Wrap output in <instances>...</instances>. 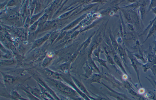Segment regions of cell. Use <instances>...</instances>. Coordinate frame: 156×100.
<instances>
[{"label":"cell","instance_id":"obj_50","mask_svg":"<svg viewBox=\"0 0 156 100\" xmlns=\"http://www.w3.org/2000/svg\"><path fill=\"white\" fill-rule=\"evenodd\" d=\"M33 0H29V4L30 3H31L32 1H33Z\"/></svg>","mask_w":156,"mask_h":100},{"label":"cell","instance_id":"obj_45","mask_svg":"<svg viewBox=\"0 0 156 100\" xmlns=\"http://www.w3.org/2000/svg\"><path fill=\"white\" fill-rule=\"evenodd\" d=\"M150 69L151 72H152L153 75L155 76H156V64H153Z\"/></svg>","mask_w":156,"mask_h":100},{"label":"cell","instance_id":"obj_17","mask_svg":"<svg viewBox=\"0 0 156 100\" xmlns=\"http://www.w3.org/2000/svg\"><path fill=\"white\" fill-rule=\"evenodd\" d=\"M28 88L29 89L30 93L35 97L39 98L42 96V92L41 90L36 88H32L29 85H28Z\"/></svg>","mask_w":156,"mask_h":100},{"label":"cell","instance_id":"obj_40","mask_svg":"<svg viewBox=\"0 0 156 100\" xmlns=\"http://www.w3.org/2000/svg\"><path fill=\"white\" fill-rule=\"evenodd\" d=\"M110 0H93L90 3L103 4L109 2Z\"/></svg>","mask_w":156,"mask_h":100},{"label":"cell","instance_id":"obj_38","mask_svg":"<svg viewBox=\"0 0 156 100\" xmlns=\"http://www.w3.org/2000/svg\"><path fill=\"white\" fill-rule=\"evenodd\" d=\"M19 18V15L16 13H12L6 17L7 19L9 20H13Z\"/></svg>","mask_w":156,"mask_h":100},{"label":"cell","instance_id":"obj_29","mask_svg":"<svg viewBox=\"0 0 156 100\" xmlns=\"http://www.w3.org/2000/svg\"><path fill=\"white\" fill-rule=\"evenodd\" d=\"M37 1V0H33L32 3L29 4V10L30 13V16L31 17L34 14Z\"/></svg>","mask_w":156,"mask_h":100},{"label":"cell","instance_id":"obj_21","mask_svg":"<svg viewBox=\"0 0 156 100\" xmlns=\"http://www.w3.org/2000/svg\"><path fill=\"white\" fill-rule=\"evenodd\" d=\"M83 68L85 71L84 76L87 78H89L92 75L93 69L90 67L87 63H85Z\"/></svg>","mask_w":156,"mask_h":100},{"label":"cell","instance_id":"obj_25","mask_svg":"<svg viewBox=\"0 0 156 100\" xmlns=\"http://www.w3.org/2000/svg\"><path fill=\"white\" fill-rule=\"evenodd\" d=\"M71 62H69L63 63L59 67L60 70L65 73H67L69 71L70 68Z\"/></svg>","mask_w":156,"mask_h":100},{"label":"cell","instance_id":"obj_6","mask_svg":"<svg viewBox=\"0 0 156 100\" xmlns=\"http://www.w3.org/2000/svg\"><path fill=\"white\" fill-rule=\"evenodd\" d=\"M51 32H50L45 35L42 37L38 39L34 42L32 46L31 49L29 51V52L34 49H35L41 46L45 42L49 40Z\"/></svg>","mask_w":156,"mask_h":100},{"label":"cell","instance_id":"obj_20","mask_svg":"<svg viewBox=\"0 0 156 100\" xmlns=\"http://www.w3.org/2000/svg\"><path fill=\"white\" fill-rule=\"evenodd\" d=\"M93 0H76L75 2L71 4L70 5H69L67 7L65 8L64 10H66L69 7L76 4H77V5H85V4H88L89 3H90Z\"/></svg>","mask_w":156,"mask_h":100},{"label":"cell","instance_id":"obj_4","mask_svg":"<svg viewBox=\"0 0 156 100\" xmlns=\"http://www.w3.org/2000/svg\"><path fill=\"white\" fill-rule=\"evenodd\" d=\"M56 21L57 20H56L47 21L41 27L37 28L35 32L36 34V35L38 33L47 31L54 28Z\"/></svg>","mask_w":156,"mask_h":100},{"label":"cell","instance_id":"obj_43","mask_svg":"<svg viewBox=\"0 0 156 100\" xmlns=\"http://www.w3.org/2000/svg\"><path fill=\"white\" fill-rule=\"evenodd\" d=\"M124 86L125 88L128 89H133L129 82L127 81H125L124 82Z\"/></svg>","mask_w":156,"mask_h":100},{"label":"cell","instance_id":"obj_8","mask_svg":"<svg viewBox=\"0 0 156 100\" xmlns=\"http://www.w3.org/2000/svg\"><path fill=\"white\" fill-rule=\"evenodd\" d=\"M71 78L73 80V81L74 82L75 84L77 86L78 88H79L81 92L87 95L89 98H91L92 99H94V98H92V97L90 96L88 91L87 90L83 84L77 80L75 77L72 76Z\"/></svg>","mask_w":156,"mask_h":100},{"label":"cell","instance_id":"obj_31","mask_svg":"<svg viewBox=\"0 0 156 100\" xmlns=\"http://www.w3.org/2000/svg\"><path fill=\"white\" fill-rule=\"evenodd\" d=\"M52 58L48 56H46L43 59L42 64V66L45 67L47 66L51 62Z\"/></svg>","mask_w":156,"mask_h":100},{"label":"cell","instance_id":"obj_51","mask_svg":"<svg viewBox=\"0 0 156 100\" xmlns=\"http://www.w3.org/2000/svg\"><path fill=\"white\" fill-rule=\"evenodd\" d=\"M64 1V0H61V3H62Z\"/></svg>","mask_w":156,"mask_h":100},{"label":"cell","instance_id":"obj_9","mask_svg":"<svg viewBox=\"0 0 156 100\" xmlns=\"http://www.w3.org/2000/svg\"><path fill=\"white\" fill-rule=\"evenodd\" d=\"M82 5H79L78 6H75L74 7L72 8L71 9L69 10L67 12L64 13L63 14L59 16L57 18L58 20H65L70 18V17L73 13L76 10L80 7L82 6Z\"/></svg>","mask_w":156,"mask_h":100},{"label":"cell","instance_id":"obj_42","mask_svg":"<svg viewBox=\"0 0 156 100\" xmlns=\"http://www.w3.org/2000/svg\"><path fill=\"white\" fill-rule=\"evenodd\" d=\"M146 97L151 99H154L155 98V95L153 92H150L146 94Z\"/></svg>","mask_w":156,"mask_h":100},{"label":"cell","instance_id":"obj_52","mask_svg":"<svg viewBox=\"0 0 156 100\" xmlns=\"http://www.w3.org/2000/svg\"><path fill=\"white\" fill-rule=\"evenodd\" d=\"M9 1H10V0H6V1H7V2Z\"/></svg>","mask_w":156,"mask_h":100},{"label":"cell","instance_id":"obj_13","mask_svg":"<svg viewBox=\"0 0 156 100\" xmlns=\"http://www.w3.org/2000/svg\"><path fill=\"white\" fill-rule=\"evenodd\" d=\"M49 18V14L46 11L38 20V28H40L44 24Z\"/></svg>","mask_w":156,"mask_h":100},{"label":"cell","instance_id":"obj_24","mask_svg":"<svg viewBox=\"0 0 156 100\" xmlns=\"http://www.w3.org/2000/svg\"><path fill=\"white\" fill-rule=\"evenodd\" d=\"M109 38L110 39L112 46L117 52V50H118L119 45H118V42H117L116 40V39L114 37L111 32H109Z\"/></svg>","mask_w":156,"mask_h":100},{"label":"cell","instance_id":"obj_26","mask_svg":"<svg viewBox=\"0 0 156 100\" xmlns=\"http://www.w3.org/2000/svg\"><path fill=\"white\" fill-rule=\"evenodd\" d=\"M61 30H57V31L51 32L50 36L49 39L51 43H54L56 39L57 38L61 32Z\"/></svg>","mask_w":156,"mask_h":100},{"label":"cell","instance_id":"obj_46","mask_svg":"<svg viewBox=\"0 0 156 100\" xmlns=\"http://www.w3.org/2000/svg\"><path fill=\"white\" fill-rule=\"evenodd\" d=\"M8 2L6 1H5L3 2L2 3H1V10H2V9H3L5 7H6L7 4Z\"/></svg>","mask_w":156,"mask_h":100},{"label":"cell","instance_id":"obj_36","mask_svg":"<svg viewBox=\"0 0 156 100\" xmlns=\"http://www.w3.org/2000/svg\"><path fill=\"white\" fill-rule=\"evenodd\" d=\"M156 7V0H151L150 2L148 7L147 12L152 10L153 9Z\"/></svg>","mask_w":156,"mask_h":100},{"label":"cell","instance_id":"obj_19","mask_svg":"<svg viewBox=\"0 0 156 100\" xmlns=\"http://www.w3.org/2000/svg\"><path fill=\"white\" fill-rule=\"evenodd\" d=\"M102 78V76L97 74H93L91 76L90 81L91 83H97L101 84V80Z\"/></svg>","mask_w":156,"mask_h":100},{"label":"cell","instance_id":"obj_14","mask_svg":"<svg viewBox=\"0 0 156 100\" xmlns=\"http://www.w3.org/2000/svg\"><path fill=\"white\" fill-rule=\"evenodd\" d=\"M156 32V20L155 21L149 30V32L145 40L142 43H145L151 36H153Z\"/></svg>","mask_w":156,"mask_h":100},{"label":"cell","instance_id":"obj_53","mask_svg":"<svg viewBox=\"0 0 156 100\" xmlns=\"http://www.w3.org/2000/svg\"><path fill=\"white\" fill-rule=\"evenodd\" d=\"M155 43H156V42H155Z\"/></svg>","mask_w":156,"mask_h":100},{"label":"cell","instance_id":"obj_27","mask_svg":"<svg viewBox=\"0 0 156 100\" xmlns=\"http://www.w3.org/2000/svg\"><path fill=\"white\" fill-rule=\"evenodd\" d=\"M128 90L129 93L134 97H135L137 99L139 100L146 99L145 97L144 98L142 96L138 94L133 89H130Z\"/></svg>","mask_w":156,"mask_h":100},{"label":"cell","instance_id":"obj_1","mask_svg":"<svg viewBox=\"0 0 156 100\" xmlns=\"http://www.w3.org/2000/svg\"><path fill=\"white\" fill-rule=\"evenodd\" d=\"M138 10L127 8H122L120 10L125 19L127 21V23L132 24L135 27L136 32L140 33L142 32V30L141 24L142 22L140 20Z\"/></svg>","mask_w":156,"mask_h":100},{"label":"cell","instance_id":"obj_41","mask_svg":"<svg viewBox=\"0 0 156 100\" xmlns=\"http://www.w3.org/2000/svg\"><path fill=\"white\" fill-rule=\"evenodd\" d=\"M95 33L93 34H92L90 37L84 43L83 45L84 46V49H85L87 47L91 41V38L93 37L94 34Z\"/></svg>","mask_w":156,"mask_h":100},{"label":"cell","instance_id":"obj_35","mask_svg":"<svg viewBox=\"0 0 156 100\" xmlns=\"http://www.w3.org/2000/svg\"><path fill=\"white\" fill-rule=\"evenodd\" d=\"M67 31H64L61 32L59 36L56 39L54 43H55L58 42L59 41L62 40L65 37L67 33Z\"/></svg>","mask_w":156,"mask_h":100},{"label":"cell","instance_id":"obj_23","mask_svg":"<svg viewBox=\"0 0 156 100\" xmlns=\"http://www.w3.org/2000/svg\"><path fill=\"white\" fill-rule=\"evenodd\" d=\"M87 63L90 67L93 69V70L96 71L98 73L100 72V71L98 68L95 63L94 61L92 59L91 57H88V62Z\"/></svg>","mask_w":156,"mask_h":100},{"label":"cell","instance_id":"obj_11","mask_svg":"<svg viewBox=\"0 0 156 100\" xmlns=\"http://www.w3.org/2000/svg\"><path fill=\"white\" fill-rule=\"evenodd\" d=\"M3 76V80L5 83L11 84H13L16 81V78L12 76L3 73H1Z\"/></svg>","mask_w":156,"mask_h":100},{"label":"cell","instance_id":"obj_2","mask_svg":"<svg viewBox=\"0 0 156 100\" xmlns=\"http://www.w3.org/2000/svg\"><path fill=\"white\" fill-rule=\"evenodd\" d=\"M126 50L128 57L131 61V66L136 73L138 80L141 86V87L142 85L141 84L140 79V66H142V64L138 61L132 52L127 49Z\"/></svg>","mask_w":156,"mask_h":100},{"label":"cell","instance_id":"obj_12","mask_svg":"<svg viewBox=\"0 0 156 100\" xmlns=\"http://www.w3.org/2000/svg\"><path fill=\"white\" fill-rule=\"evenodd\" d=\"M113 56L115 63L118 65L121 69V70L125 74L128 75V74L123 66L122 61L121 60V58L119 57L117 54Z\"/></svg>","mask_w":156,"mask_h":100},{"label":"cell","instance_id":"obj_10","mask_svg":"<svg viewBox=\"0 0 156 100\" xmlns=\"http://www.w3.org/2000/svg\"><path fill=\"white\" fill-rule=\"evenodd\" d=\"M35 79L38 82V83L40 84L44 88L46 89L48 92L51 94V95H53V96L56 98V99H59L58 97L57 96V95H56L54 91L52 89H51L49 87L43 82L40 78L35 77Z\"/></svg>","mask_w":156,"mask_h":100},{"label":"cell","instance_id":"obj_16","mask_svg":"<svg viewBox=\"0 0 156 100\" xmlns=\"http://www.w3.org/2000/svg\"><path fill=\"white\" fill-rule=\"evenodd\" d=\"M46 71L48 75L53 78L54 80L58 81L62 80L59 74L52 71L49 69H46Z\"/></svg>","mask_w":156,"mask_h":100},{"label":"cell","instance_id":"obj_7","mask_svg":"<svg viewBox=\"0 0 156 100\" xmlns=\"http://www.w3.org/2000/svg\"><path fill=\"white\" fill-rule=\"evenodd\" d=\"M105 75L104 77H102V78L104 77L106 80L110 82L113 86L119 88L124 86V84L118 80H116L113 76L106 73H105Z\"/></svg>","mask_w":156,"mask_h":100},{"label":"cell","instance_id":"obj_18","mask_svg":"<svg viewBox=\"0 0 156 100\" xmlns=\"http://www.w3.org/2000/svg\"><path fill=\"white\" fill-rule=\"evenodd\" d=\"M46 10H42L41 12L38 13L33 14L31 17V20H30V26L36 22L40 18L42 15L44 13Z\"/></svg>","mask_w":156,"mask_h":100},{"label":"cell","instance_id":"obj_39","mask_svg":"<svg viewBox=\"0 0 156 100\" xmlns=\"http://www.w3.org/2000/svg\"><path fill=\"white\" fill-rule=\"evenodd\" d=\"M98 61L101 66L105 67L107 69H108V70H109V69L107 66L106 64V61L104 60L99 58L98 59Z\"/></svg>","mask_w":156,"mask_h":100},{"label":"cell","instance_id":"obj_32","mask_svg":"<svg viewBox=\"0 0 156 100\" xmlns=\"http://www.w3.org/2000/svg\"><path fill=\"white\" fill-rule=\"evenodd\" d=\"M38 20L32 25H30L28 28V30L30 32L33 33L36 31L38 26Z\"/></svg>","mask_w":156,"mask_h":100},{"label":"cell","instance_id":"obj_33","mask_svg":"<svg viewBox=\"0 0 156 100\" xmlns=\"http://www.w3.org/2000/svg\"><path fill=\"white\" fill-rule=\"evenodd\" d=\"M10 95L11 97L14 98L15 99H24L19 93L15 90L11 91V92Z\"/></svg>","mask_w":156,"mask_h":100},{"label":"cell","instance_id":"obj_5","mask_svg":"<svg viewBox=\"0 0 156 100\" xmlns=\"http://www.w3.org/2000/svg\"><path fill=\"white\" fill-rule=\"evenodd\" d=\"M87 16V14H85L83 15H82L80 17H79V18H78L75 20H73L70 23L66 26L65 27L61 30V31H67V30H71L73 28H74L75 27H76L77 24L81 22L82 20H84L86 18Z\"/></svg>","mask_w":156,"mask_h":100},{"label":"cell","instance_id":"obj_48","mask_svg":"<svg viewBox=\"0 0 156 100\" xmlns=\"http://www.w3.org/2000/svg\"><path fill=\"white\" fill-rule=\"evenodd\" d=\"M139 93L140 94H142L145 93V90L143 89H139Z\"/></svg>","mask_w":156,"mask_h":100},{"label":"cell","instance_id":"obj_44","mask_svg":"<svg viewBox=\"0 0 156 100\" xmlns=\"http://www.w3.org/2000/svg\"><path fill=\"white\" fill-rule=\"evenodd\" d=\"M127 25L128 28L130 30H131V32H136L135 27H134V25L132 24L127 23Z\"/></svg>","mask_w":156,"mask_h":100},{"label":"cell","instance_id":"obj_22","mask_svg":"<svg viewBox=\"0 0 156 100\" xmlns=\"http://www.w3.org/2000/svg\"><path fill=\"white\" fill-rule=\"evenodd\" d=\"M146 9V7H140L138 10V13L140 15L141 20L142 22L144 21L147 13Z\"/></svg>","mask_w":156,"mask_h":100},{"label":"cell","instance_id":"obj_49","mask_svg":"<svg viewBox=\"0 0 156 100\" xmlns=\"http://www.w3.org/2000/svg\"><path fill=\"white\" fill-rule=\"evenodd\" d=\"M55 0H47V5H48L51 3H52Z\"/></svg>","mask_w":156,"mask_h":100},{"label":"cell","instance_id":"obj_15","mask_svg":"<svg viewBox=\"0 0 156 100\" xmlns=\"http://www.w3.org/2000/svg\"><path fill=\"white\" fill-rule=\"evenodd\" d=\"M118 52L121 59H122L126 63L127 60L128 55L124 49L120 45H119L118 50L117 51Z\"/></svg>","mask_w":156,"mask_h":100},{"label":"cell","instance_id":"obj_28","mask_svg":"<svg viewBox=\"0 0 156 100\" xmlns=\"http://www.w3.org/2000/svg\"><path fill=\"white\" fill-rule=\"evenodd\" d=\"M15 63V61L12 59L1 60V66H8L14 64Z\"/></svg>","mask_w":156,"mask_h":100},{"label":"cell","instance_id":"obj_30","mask_svg":"<svg viewBox=\"0 0 156 100\" xmlns=\"http://www.w3.org/2000/svg\"><path fill=\"white\" fill-rule=\"evenodd\" d=\"M21 0H10L8 2L6 7H11L19 5L21 2Z\"/></svg>","mask_w":156,"mask_h":100},{"label":"cell","instance_id":"obj_34","mask_svg":"<svg viewBox=\"0 0 156 100\" xmlns=\"http://www.w3.org/2000/svg\"><path fill=\"white\" fill-rule=\"evenodd\" d=\"M104 49L107 62L109 64L111 65H113L114 66V65L115 64L114 60L112 58L111 56L108 53L107 51L105 49Z\"/></svg>","mask_w":156,"mask_h":100},{"label":"cell","instance_id":"obj_37","mask_svg":"<svg viewBox=\"0 0 156 100\" xmlns=\"http://www.w3.org/2000/svg\"><path fill=\"white\" fill-rule=\"evenodd\" d=\"M154 64L149 62L146 63L142 65V67L143 69V71L145 72H146L148 71V69H150L151 66H152Z\"/></svg>","mask_w":156,"mask_h":100},{"label":"cell","instance_id":"obj_3","mask_svg":"<svg viewBox=\"0 0 156 100\" xmlns=\"http://www.w3.org/2000/svg\"><path fill=\"white\" fill-rule=\"evenodd\" d=\"M54 80L55 86L60 92L68 95L75 96L76 95L75 91L70 87L65 84L57 80Z\"/></svg>","mask_w":156,"mask_h":100},{"label":"cell","instance_id":"obj_47","mask_svg":"<svg viewBox=\"0 0 156 100\" xmlns=\"http://www.w3.org/2000/svg\"><path fill=\"white\" fill-rule=\"evenodd\" d=\"M1 41H4L5 40V37L3 35V34L1 33Z\"/></svg>","mask_w":156,"mask_h":100}]
</instances>
